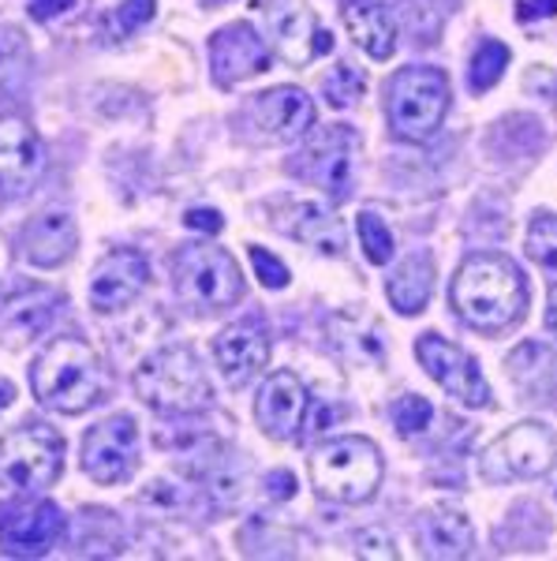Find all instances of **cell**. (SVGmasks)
<instances>
[{"instance_id":"obj_1","label":"cell","mask_w":557,"mask_h":561,"mask_svg":"<svg viewBox=\"0 0 557 561\" xmlns=\"http://www.w3.org/2000/svg\"><path fill=\"white\" fill-rule=\"evenodd\" d=\"M449 304L472 330L501 333L517 325L527 307L524 274L506 255H472L449 285Z\"/></svg>"},{"instance_id":"obj_2","label":"cell","mask_w":557,"mask_h":561,"mask_svg":"<svg viewBox=\"0 0 557 561\" xmlns=\"http://www.w3.org/2000/svg\"><path fill=\"white\" fill-rule=\"evenodd\" d=\"M31 389L45 409L79 415L105 397L109 370H105V359L86 341L57 337L31 364Z\"/></svg>"},{"instance_id":"obj_3","label":"cell","mask_w":557,"mask_h":561,"mask_svg":"<svg viewBox=\"0 0 557 561\" xmlns=\"http://www.w3.org/2000/svg\"><path fill=\"white\" fill-rule=\"evenodd\" d=\"M135 393L154 412L165 415H195L210 409L213 389L210 378L192 348H161L147 356L135 370Z\"/></svg>"},{"instance_id":"obj_4","label":"cell","mask_w":557,"mask_h":561,"mask_svg":"<svg viewBox=\"0 0 557 561\" xmlns=\"http://www.w3.org/2000/svg\"><path fill=\"white\" fill-rule=\"evenodd\" d=\"M382 454L371 438H359V434H345L334 438L311 457V479L318 486L322 497L340 505H359L371 502L382 486Z\"/></svg>"},{"instance_id":"obj_5","label":"cell","mask_w":557,"mask_h":561,"mask_svg":"<svg viewBox=\"0 0 557 561\" xmlns=\"http://www.w3.org/2000/svg\"><path fill=\"white\" fill-rule=\"evenodd\" d=\"M449 113V79L442 68H401L385 87V116L404 142H423Z\"/></svg>"},{"instance_id":"obj_6","label":"cell","mask_w":557,"mask_h":561,"mask_svg":"<svg viewBox=\"0 0 557 561\" xmlns=\"http://www.w3.org/2000/svg\"><path fill=\"white\" fill-rule=\"evenodd\" d=\"M176 296L192 311H224L244 300V277H240L236 259L224 248H210V243H187L173 259Z\"/></svg>"},{"instance_id":"obj_7","label":"cell","mask_w":557,"mask_h":561,"mask_svg":"<svg viewBox=\"0 0 557 561\" xmlns=\"http://www.w3.org/2000/svg\"><path fill=\"white\" fill-rule=\"evenodd\" d=\"M65 472V438L45 423H23L0 438V479L20 491H49Z\"/></svg>"},{"instance_id":"obj_8","label":"cell","mask_w":557,"mask_h":561,"mask_svg":"<svg viewBox=\"0 0 557 561\" xmlns=\"http://www.w3.org/2000/svg\"><path fill=\"white\" fill-rule=\"evenodd\" d=\"M356 150L359 139L348 124H334V128L318 131L303 147L295 173L307 176L311 184H318L329 195V203H348L356 187Z\"/></svg>"},{"instance_id":"obj_9","label":"cell","mask_w":557,"mask_h":561,"mask_svg":"<svg viewBox=\"0 0 557 561\" xmlns=\"http://www.w3.org/2000/svg\"><path fill=\"white\" fill-rule=\"evenodd\" d=\"M65 531L60 505L45 497H12L0 502V550L12 558H42Z\"/></svg>"},{"instance_id":"obj_10","label":"cell","mask_w":557,"mask_h":561,"mask_svg":"<svg viewBox=\"0 0 557 561\" xmlns=\"http://www.w3.org/2000/svg\"><path fill=\"white\" fill-rule=\"evenodd\" d=\"M139 465V427L131 415H109L83 434V472L102 486L131 479Z\"/></svg>"},{"instance_id":"obj_11","label":"cell","mask_w":557,"mask_h":561,"mask_svg":"<svg viewBox=\"0 0 557 561\" xmlns=\"http://www.w3.org/2000/svg\"><path fill=\"white\" fill-rule=\"evenodd\" d=\"M416 356L419 364L445 393H453L456 401H464L468 409H483L490 401V386L487 378L479 375V364L453 341L438 337V333H423L416 341Z\"/></svg>"},{"instance_id":"obj_12","label":"cell","mask_w":557,"mask_h":561,"mask_svg":"<svg viewBox=\"0 0 557 561\" xmlns=\"http://www.w3.org/2000/svg\"><path fill=\"white\" fill-rule=\"evenodd\" d=\"M45 169V150L31 121L8 113L0 116V198H20Z\"/></svg>"},{"instance_id":"obj_13","label":"cell","mask_w":557,"mask_h":561,"mask_svg":"<svg viewBox=\"0 0 557 561\" xmlns=\"http://www.w3.org/2000/svg\"><path fill=\"white\" fill-rule=\"evenodd\" d=\"M147 280H150V262L142 259L139 251H128V248L109 251V255L94 266V274H90V285H86L90 307L102 314L120 311V307L139 300Z\"/></svg>"},{"instance_id":"obj_14","label":"cell","mask_w":557,"mask_h":561,"mask_svg":"<svg viewBox=\"0 0 557 561\" xmlns=\"http://www.w3.org/2000/svg\"><path fill=\"white\" fill-rule=\"evenodd\" d=\"M266 68H269V45L258 38L255 26L229 23L210 38V71L221 87H236Z\"/></svg>"},{"instance_id":"obj_15","label":"cell","mask_w":557,"mask_h":561,"mask_svg":"<svg viewBox=\"0 0 557 561\" xmlns=\"http://www.w3.org/2000/svg\"><path fill=\"white\" fill-rule=\"evenodd\" d=\"M213 359L229 386H247L269 364V333L258 319L224 325L213 341Z\"/></svg>"},{"instance_id":"obj_16","label":"cell","mask_w":557,"mask_h":561,"mask_svg":"<svg viewBox=\"0 0 557 561\" xmlns=\"http://www.w3.org/2000/svg\"><path fill=\"white\" fill-rule=\"evenodd\" d=\"M258 427H263L274 442H289L300 434L303 415H307V389L292 370H277L266 378V386L258 389L255 401Z\"/></svg>"},{"instance_id":"obj_17","label":"cell","mask_w":557,"mask_h":561,"mask_svg":"<svg viewBox=\"0 0 557 561\" xmlns=\"http://www.w3.org/2000/svg\"><path fill=\"white\" fill-rule=\"evenodd\" d=\"M490 457H501L509 476H520V479H535V476H546L557 460V438L550 427L543 423H517L494 442Z\"/></svg>"},{"instance_id":"obj_18","label":"cell","mask_w":557,"mask_h":561,"mask_svg":"<svg viewBox=\"0 0 557 561\" xmlns=\"http://www.w3.org/2000/svg\"><path fill=\"white\" fill-rule=\"evenodd\" d=\"M20 248H23V259L31 262V266H42V270L60 266V262H68L79 248L76 217L60 214V210L38 214L34 221L23 225Z\"/></svg>"},{"instance_id":"obj_19","label":"cell","mask_w":557,"mask_h":561,"mask_svg":"<svg viewBox=\"0 0 557 561\" xmlns=\"http://www.w3.org/2000/svg\"><path fill=\"white\" fill-rule=\"evenodd\" d=\"M255 121L269 139L292 142L314 124V102L300 87H274L255 98Z\"/></svg>"},{"instance_id":"obj_20","label":"cell","mask_w":557,"mask_h":561,"mask_svg":"<svg viewBox=\"0 0 557 561\" xmlns=\"http://www.w3.org/2000/svg\"><path fill=\"white\" fill-rule=\"evenodd\" d=\"M266 23H269V38H274L277 53L292 65L314 57V12L303 0H269L266 4Z\"/></svg>"},{"instance_id":"obj_21","label":"cell","mask_w":557,"mask_h":561,"mask_svg":"<svg viewBox=\"0 0 557 561\" xmlns=\"http://www.w3.org/2000/svg\"><path fill=\"white\" fill-rule=\"evenodd\" d=\"M419 547L427 558L438 561L468 558L475 547V528L461 510H430L419 520Z\"/></svg>"},{"instance_id":"obj_22","label":"cell","mask_w":557,"mask_h":561,"mask_svg":"<svg viewBox=\"0 0 557 561\" xmlns=\"http://www.w3.org/2000/svg\"><path fill=\"white\" fill-rule=\"evenodd\" d=\"M65 304V296L53 293V288H26V293H15L12 300L0 311V330L8 333L12 345H20L26 337H38L45 325L53 322L57 307Z\"/></svg>"},{"instance_id":"obj_23","label":"cell","mask_w":557,"mask_h":561,"mask_svg":"<svg viewBox=\"0 0 557 561\" xmlns=\"http://www.w3.org/2000/svg\"><path fill=\"white\" fill-rule=\"evenodd\" d=\"M340 15H345V26L359 49H367V57H374V60L393 57V49H397V26H393L390 12H385L382 4L348 0V4L340 8Z\"/></svg>"},{"instance_id":"obj_24","label":"cell","mask_w":557,"mask_h":561,"mask_svg":"<svg viewBox=\"0 0 557 561\" xmlns=\"http://www.w3.org/2000/svg\"><path fill=\"white\" fill-rule=\"evenodd\" d=\"M430 288H434V262H430V255H411L393 270L385 293H390V304L401 314H419L430 300Z\"/></svg>"},{"instance_id":"obj_25","label":"cell","mask_w":557,"mask_h":561,"mask_svg":"<svg viewBox=\"0 0 557 561\" xmlns=\"http://www.w3.org/2000/svg\"><path fill=\"white\" fill-rule=\"evenodd\" d=\"M295 217L300 221L292 225V237H300V240H307V243H314L318 251H326V255H337L340 251V229H337V221L329 217L322 206H314V203H300V210H295Z\"/></svg>"},{"instance_id":"obj_26","label":"cell","mask_w":557,"mask_h":561,"mask_svg":"<svg viewBox=\"0 0 557 561\" xmlns=\"http://www.w3.org/2000/svg\"><path fill=\"white\" fill-rule=\"evenodd\" d=\"M506 68H509V45L487 38L472 57V76H468L472 90L475 94H487L490 87H498V79L506 76Z\"/></svg>"},{"instance_id":"obj_27","label":"cell","mask_w":557,"mask_h":561,"mask_svg":"<svg viewBox=\"0 0 557 561\" xmlns=\"http://www.w3.org/2000/svg\"><path fill=\"white\" fill-rule=\"evenodd\" d=\"M356 229H359V243H363L367 259H371L374 266H385V262L393 259V251H397V240H393L390 225H385L379 214L367 210V214H359Z\"/></svg>"},{"instance_id":"obj_28","label":"cell","mask_w":557,"mask_h":561,"mask_svg":"<svg viewBox=\"0 0 557 561\" xmlns=\"http://www.w3.org/2000/svg\"><path fill=\"white\" fill-rule=\"evenodd\" d=\"M527 255L532 262L557 277V217L554 214H538L527 229Z\"/></svg>"},{"instance_id":"obj_29","label":"cell","mask_w":557,"mask_h":561,"mask_svg":"<svg viewBox=\"0 0 557 561\" xmlns=\"http://www.w3.org/2000/svg\"><path fill=\"white\" fill-rule=\"evenodd\" d=\"M393 427H397L404 438H411V434H423L430 427V420H434V409H430L427 397H401V401H393Z\"/></svg>"},{"instance_id":"obj_30","label":"cell","mask_w":557,"mask_h":561,"mask_svg":"<svg viewBox=\"0 0 557 561\" xmlns=\"http://www.w3.org/2000/svg\"><path fill=\"white\" fill-rule=\"evenodd\" d=\"M154 8H158V0H124L109 20H105V34H109V38H128L131 31H139L142 23L154 20Z\"/></svg>"},{"instance_id":"obj_31","label":"cell","mask_w":557,"mask_h":561,"mask_svg":"<svg viewBox=\"0 0 557 561\" xmlns=\"http://www.w3.org/2000/svg\"><path fill=\"white\" fill-rule=\"evenodd\" d=\"M363 90H367V79L359 76L352 65H337L334 76L326 79V98H329V105H337V108H348L356 98H363Z\"/></svg>"},{"instance_id":"obj_32","label":"cell","mask_w":557,"mask_h":561,"mask_svg":"<svg viewBox=\"0 0 557 561\" xmlns=\"http://www.w3.org/2000/svg\"><path fill=\"white\" fill-rule=\"evenodd\" d=\"M247 255H251V266H255V277L263 280L266 288H289L292 274H289V266H285L281 259L266 255V251L255 248V243L247 248Z\"/></svg>"},{"instance_id":"obj_33","label":"cell","mask_w":557,"mask_h":561,"mask_svg":"<svg viewBox=\"0 0 557 561\" xmlns=\"http://www.w3.org/2000/svg\"><path fill=\"white\" fill-rule=\"evenodd\" d=\"M359 558H382V561H397V550H393V539L385 531H359Z\"/></svg>"},{"instance_id":"obj_34","label":"cell","mask_w":557,"mask_h":561,"mask_svg":"<svg viewBox=\"0 0 557 561\" xmlns=\"http://www.w3.org/2000/svg\"><path fill=\"white\" fill-rule=\"evenodd\" d=\"M184 225L187 229H195V232H210V237H218L221 232V214L218 210H206V206H195V210H187L184 214Z\"/></svg>"},{"instance_id":"obj_35","label":"cell","mask_w":557,"mask_h":561,"mask_svg":"<svg viewBox=\"0 0 557 561\" xmlns=\"http://www.w3.org/2000/svg\"><path fill=\"white\" fill-rule=\"evenodd\" d=\"M557 15V0H517V20L532 23V20H550Z\"/></svg>"},{"instance_id":"obj_36","label":"cell","mask_w":557,"mask_h":561,"mask_svg":"<svg viewBox=\"0 0 557 561\" xmlns=\"http://www.w3.org/2000/svg\"><path fill=\"white\" fill-rule=\"evenodd\" d=\"M76 8V0H31V15L34 20H57Z\"/></svg>"},{"instance_id":"obj_37","label":"cell","mask_w":557,"mask_h":561,"mask_svg":"<svg viewBox=\"0 0 557 561\" xmlns=\"http://www.w3.org/2000/svg\"><path fill=\"white\" fill-rule=\"evenodd\" d=\"M266 491H269V497H292L295 494V479H292V472H274L266 479Z\"/></svg>"},{"instance_id":"obj_38","label":"cell","mask_w":557,"mask_h":561,"mask_svg":"<svg viewBox=\"0 0 557 561\" xmlns=\"http://www.w3.org/2000/svg\"><path fill=\"white\" fill-rule=\"evenodd\" d=\"M318 53H334V34L314 31V57H318Z\"/></svg>"},{"instance_id":"obj_39","label":"cell","mask_w":557,"mask_h":561,"mask_svg":"<svg viewBox=\"0 0 557 561\" xmlns=\"http://www.w3.org/2000/svg\"><path fill=\"white\" fill-rule=\"evenodd\" d=\"M12 397H15V386L8 382V378H0V409H8V404H12Z\"/></svg>"},{"instance_id":"obj_40","label":"cell","mask_w":557,"mask_h":561,"mask_svg":"<svg viewBox=\"0 0 557 561\" xmlns=\"http://www.w3.org/2000/svg\"><path fill=\"white\" fill-rule=\"evenodd\" d=\"M206 4H224V0H206Z\"/></svg>"}]
</instances>
